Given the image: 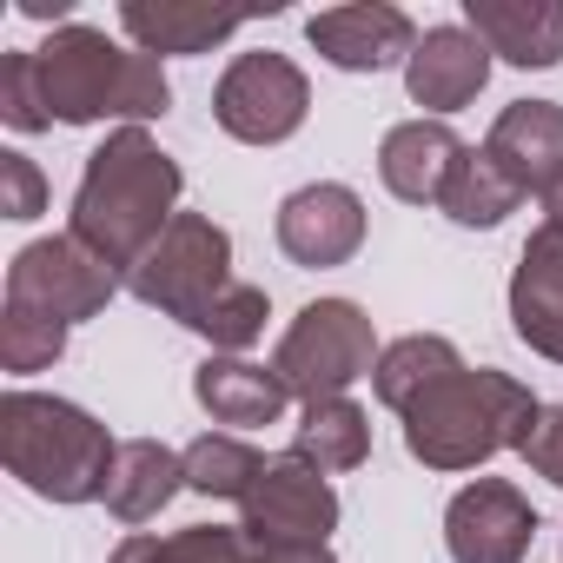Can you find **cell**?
I'll use <instances>...</instances> for the list:
<instances>
[{
	"label": "cell",
	"mask_w": 563,
	"mask_h": 563,
	"mask_svg": "<svg viewBox=\"0 0 563 563\" xmlns=\"http://www.w3.org/2000/svg\"><path fill=\"white\" fill-rule=\"evenodd\" d=\"M179 186H186L179 159L146 126H113L80 166L67 232L126 278L153 252V239L179 219Z\"/></svg>",
	"instance_id": "cell-1"
},
{
	"label": "cell",
	"mask_w": 563,
	"mask_h": 563,
	"mask_svg": "<svg viewBox=\"0 0 563 563\" xmlns=\"http://www.w3.org/2000/svg\"><path fill=\"white\" fill-rule=\"evenodd\" d=\"M34 67H41L47 113L60 126H100V120L146 126V120H166L173 107L166 67L140 47H120L107 27H80V21L60 27L54 41L34 47Z\"/></svg>",
	"instance_id": "cell-2"
},
{
	"label": "cell",
	"mask_w": 563,
	"mask_h": 563,
	"mask_svg": "<svg viewBox=\"0 0 563 563\" xmlns=\"http://www.w3.org/2000/svg\"><path fill=\"white\" fill-rule=\"evenodd\" d=\"M0 457H8V477H21L47 504H93L107 497L120 438L87 405L14 385L0 398Z\"/></svg>",
	"instance_id": "cell-3"
},
{
	"label": "cell",
	"mask_w": 563,
	"mask_h": 563,
	"mask_svg": "<svg viewBox=\"0 0 563 563\" xmlns=\"http://www.w3.org/2000/svg\"><path fill=\"white\" fill-rule=\"evenodd\" d=\"M543 405L530 398L523 378L497 372V365H464L457 378H444L438 391H424L405 411V451L424 471H477L497 451H523L537 431Z\"/></svg>",
	"instance_id": "cell-4"
},
{
	"label": "cell",
	"mask_w": 563,
	"mask_h": 563,
	"mask_svg": "<svg viewBox=\"0 0 563 563\" xmlns=\"http://www.w3.org/2000/svg\"><path fill=\"white\" fill-rule=\"evenodd\" d=\"M378 332H372V312L352 306V299H312L286 339L272 352V372L299 405H319V398H345L358 378L378 372Z\"/></svg>",
	"instance_id": "cell-5"
},
{
	"label": "cell",
	"mask_w": 563,
	"mask_h": 563,
	"mask_svg": "<svg viewBox=\"0 0 563 563\" xmlns=\"http://www.w3.org/2000/svg\"><path fill=\"white\" fill-rule=\"evenodd\" d=\"M225 286H232V239L206 212H179L153 239V252L126 272V292L140 306H153L159 319H179V325H192Z\"/></svg>",
	"instance_id": "cell-6"
},
{
	"label": "cell",
	"mask_w": 563,
	"mask_h": 563,
	"mask_svg": "<svg viewBox=\"0 0 563 563\" xmlns=\"http://www.w3.org/2000/svg\"><path fill=\"white\" fill-rule=\"evenodd\" d=\"M312 113V80L299 74V60L286 54H239L219 87H212V120L219 133H232L239 146H278V140H292Z\"/></svg>",
	"instance_id": "cell-7"
},
{
	"label": "cell",
	"mask_w": 563,
	"mask_h": 563,
	"mask_svg": "<svg viewBox=\"0 0 563 563\" xmlns=\"http://www.w3.org/2000/svg\"><path fill=\"white\" fill-rule=\"evenodd\" d=\"M113 292H120V272H113L107 258H93L74 232H54V239L21 245L14 265H8V306L47 312V319H60V325L100 319Z\"/></svg>",
	"instance_id": "cell-8"
},
{
	"label": "cell",
	"mask_w": 563,
	"mask_h": 563,
	"mask_svg": "<svg viewBox=\"0 0 563 563\" xmlns=\"http://www.w3.org/2000/svg\"><path fill=\"white\" fill-rule=\"evenodd\" d=\"M239 530L258 543V550H299V543H325L339 530V490L319 464L278 451L265 457L258 484L245 490L239 504Z\"/></svg>",
	"instance_id": "cell-9"
},
{
	"label": "cell",
	"mask_w": 563,
	"mask_h": 563,
	"mask_svg": "<svg viewBox=\"0 0 563 563\" xmlns=\"http://www.w3.org/2000/svg\"><path fill=\"white\" fill-rule=\"evenodd\" d=\"M537 543V504L510 477H477L444 504L451 563H523Z\"/></svg>",
	"instance_id": "cell-10"
},
{
	"label": "cell",
	"mask_w": 563,
	"mask_h": 563,
	"mask_svg": "<svg viewBox=\"0 0 563 563\" xmlns=\"http://www.w3.org/2000/svg\"><path fill=\"white\" fill-rule=\"evenodd\" d=\"M365 245V199L339 179H319V186H299L278 206V252L306 272H325V265H345L352 252Z\"/></svg>",
	"instance_id": "cell-11"
},
{
	"label": "cell",
	"mask_w": 563,
	"mask_h": 563,
	"mask_svg": "<svg viewBox=\"0 0 563 563\" xmlns=\"http://www.w3.org/2000/svg\"><path fill=\"white\" fill-rule=\"evenodd\" d=\"M306 41L319 47V60H332L339 74H385L405 67L418 47V27L391 0H352V8H325L306 21Z\"/></svg>",
	"instance_id": "cell-12"
},
{
	"label": "cell",
	"mask_w": 563,
	"mask_h": 563,
	"mask_svg": "<svg viewBox=\"0 0 563 563\" xmlns=\"http://www.w3.org/2000/svg\"><path fill=\"white\" fill-rule=\"evenodd\" d=\"M490 80V47L471 27H424L411 60H405V93L411 107H424V120H444L457 107H471Z\"/></svg>",
	"instance_id": "cell-13"
},
{
	"label": "cell",
	"mask_w": 563,
	"mask_h": 563,
	"mask_svg": "<svg viewBox=\"0 0 563 563\" xmlns=\"http://www.w3.org/2000/svg\"><path fill=\"white\" fill-rule=\"evenodd\" d=\"M510 332L563 365V232L556 225H537L517 252V272H510Z\"/></svg>",
	"instance_id": "cell-14"
},
{
	"label": "cell",
	"mask_w": 563,
	"mask_h": 563,
	"mask_svg": "<svg viewBox=\"0 0 563 563\" xmlns=\"http://www.w3.org/2000/svg\"><path fill=\"white\" fill-rule=\"evenodd\" d=\"M457 159H464V140L451 133V120H424L418 113V120H398L378 140V179L405 206H438L451 173H457Z\"/></svg>",
	"instance_id": "cell-15"
},
{
	"label": "cell",
	"mask_w": 563,
	"mask_h": 563,
	"mask_svg": "<svg viewBox=\"0 0 563 563\" xmlns=\"http://www.w3.org/2000/svg\"><path fill=\"white\" fill-rule=\"evenodd\" d=\"M484 153L504 166V179L530 199L550 192V179L563 173V107L556 100H510L490 133H484Z\"/></svg>",
	"instance_id": "cell-16"
},
{
	"label": "cell",
	"mask_w": 563,
	"mask_h": 563,
	"mask_svg": "<svg viewBox=\"0 0 563 563\" xmlns=\"http://www.w3.org/2000/svg\"><path fill=\"white\" fill-rule=\"evenodd\" d=\"M464 27L510 67H563V0H464Z\"/></svg>",
	"instance_id": "cell-17"
},
{
	"label": "cell",
	"mask_w": 563,
	"mask_h": 563,
	"mask_svg": "<svg viewBox=\"0 0 563 563\" xmlns=\"http://www.w3.org/2000/svg\"><path fill=\"white\" fill-rule=\"evenodd\" d=\"M252 14H225V8H206V0H120V34L166 60V54H212L219 41H232Z\"/></svg>",
	"instance_id": "cell-18"
},
{
	"label": "cell",
	"mask_w": 563,
	"mask_h": 563,
	"mask_svg": "<svg viewBox=\"0 0 563 563\" xmlns=\"http://www.w3.org/2000/svg\"><path fill=\"white\" fill-rule=\"evenodd\" d=\"M192 398L212 424H232V431H258V424H278L292 405V391L278 385L272 365H252V358H206L192 372Z\"/></svg>",
	"instance_id": "cell-19"
},
{
	"label": "cell",
	"mask_w": 563,
	"mask_h": 563,
	"mask_svg": "<svg viewBox=\"0 0 563 563\" xmlns=\"http://www.w3.org/2000/svg\"><path fill=\"white\" fill-rule=\"evenodd\" d=\"M186 490V457L159 438H120V457H113V477H107V510L120 523H153L173 497Z\"/></svg>",
	"instance_id": "cell-20"
},
{
	"label": "cell",
	"mask_w": 563,
	"mask_h": 563,
	"mask_svg": "<svg viewBox=\"0 0 563 563\" xmlns=\"http://www.w3.org/2000/svg\"><path fill=\"white\" fill-rule=\"evenodd\" d=\"M457 372H464V358H457L451 339H438V332H405V339H391V345L378 352L372 391H378V405H391V411L405 418L424 391H438V385L457 378Z\"/></svg>",
	"instance_id": "cell-21"
},
{
	"label": "cell",
	"mask_w": 563,
	"mask_h": 563,
	"mask_svg": "<svg viewBox=\"0 0 563 563\" xmlns=\"http://www.w3.org/2000/svg\"><path fill=\"white\" fill-rule=\"evenodd\" d=\"M292 457L319 464L325 477L358 471V464L372 457V418H365V405H352V398H319V405H299V424H292Z\"/></svg>",
	"instance_id": "cell-22"
},
{
	"label": "cell",
	"mask_w": 563,
	"mask_h": 563,
	"mask_svg": "<svg viewBox=\"0 0 563 563\" xmlns=\"http://www.w3.org/2000/svg\"><path fill=\"white\" fill-rule=\"evenodd\" d=\"M523 206V192L504 179V166L484 153V146H464V159H457V173H451V186H444V199H438V212L451 219V225H471V232H490V225H504L510 212Z\"/></svg>",
	"instance_id": "cell-23"
},
{
	"label": "cell",
	"mask_w": 563,
	"mask_h": 563,
	"mask_svg": "<svg viewBox=\"0 0 563 563\" xmlns=\"http://www.w3.org/2000/svg\"><path fill=\"white\" fill-rule=\"evenodd\" d=\"M107 563H265L239 523H186L173 537H126Z\"/></svg>",
	"instance_id": "cell-24"
},
{
	"label": "cell",
	"mask_w": 563,
	"mask_h": 563,
	"mask_svg": "<svg viewBox=\"0 0 563 563\" xmlns=\"http://www.w3.org/2000/svg\"><path fill=\"white\" fill-rule=\"evenodd\" d=\"M179 457H186V490H199V497H232V504H245V490H252L258 471H265V457H258L239 431H206V438H192Z\"/></svg>",
	"instance_id": "cell-25"
},
{
	"label": "cell",
	"mask_w": 563,
	"mask_h": 563,
	"mask_svg": "<svg viewBox=\"0 0 563 563\" xmlns=\"http://www.w3.org/2000/svg\"><path fill=\"white\" fill-rule=\"evenodd\" d=\"M265 319H272V299H265V286H245V278H232V286L186 325V332H199L219 358H239L245 345H258L265 339Z\"/></svg>",
	"instance_id": "cell-26"
},
{
	"label": "cell",
	"mask_w": 563,
	"mask_h": 563,
	"mask_svg": "<svg viewBox=\"0 0 563 563\" xmlns=\"http://www.w3.org/2000/svg\"><path fill=\"white\" fill-rule=\"evenodd\" d=\"M67 332H74V325H60V319H47V312L8 306V312H0V365H8L14 378L47 372V365L67 352Z\"/></svg>",
	"instance_id": "cell-27"
},
{
	"label": "cell",
	"mask_w": 563,
	"mask_h": 563,
	"mask_svg": "<svg viewBox=\"0 0 563 563\" xmlns=\"http://www.w3.org/2000/svg\"><path fill=\"white\" fill-rule=\"evenodd\" d=\"M0 120L14 133H47L54 113H47V93H41V67H34V47H14L0 60Z\"/></svg>",
	"instance_id": "cell-28"
},
{
	"label": "cell",
	"mask_w": 563,
	"mask_h": 563,
	"mask_svg": "<svg viewBox=\"0 0 563 563\" xmlns=\"http://www.w3.org/2000/svg\"><path fill=\"white\" fill-rule=\"evenodd\" d=\"M0 212L8 219H41L47 212V179L27 153H0Z\"/></svg>",
	"instance_id": "cell-29"
},
{
	"label": "cell",
	"mask_w": 563,
	"mask_h": 563,
	"mask_svg": "<svg viewBox=\"0 0 563 563\" xmlns=\"http://www.w3.org/2000/svg\"><path fill=\"white\" fill-rule=\"evenodd\" d=\"M523 464L563 490V405H543V418H537V431L523 444Z\"/></svg>",
	"instance_id": "cell-30"
},
{
	"label": "cell",
	"mask_w": 563,
	"mask_h": 563,
	"mask_svg": "<svg viewBox=\"0 0 563 563\" xmlns=\"http://www.w3.org/2000/svg\"><path fill=\"white\" fill-rule=\"evenodd\" d=\"M265 563H339L325 543H299V550H265Z\"/></svg>",
	"instance_id": "cell-31"
},
{
	"label": "cell",
	"mask_w": 563,
	"mask_h": 563,
	"mask_svg": "<svg viewBox=\"0 0 563 563\" xmlns=\"http://www.w3.org/2000/svg\"><path fill=\"white\" fill-rule=\"evenodd\" d=\"M21 14L27 21H67V0H21ZM74 27V21H67Z\"/></svg>",
	"instance_id": "cell-32"
},
{
	"label": "cell",
	"mask_w": 563,
	"mask_h": 563,
	"mask_svg": "<svg viewBox=\"0 0 563 563\" xmlns=\"http://www.w3.org/2000/svg\"><path fill=\"white\" fill-rule=\"evenodd\" d=\"M543 225H556L563 232V173L550 179V192H543Z\"/></svg>",
	"instance_id": "cell-33"
}]
</instances>
